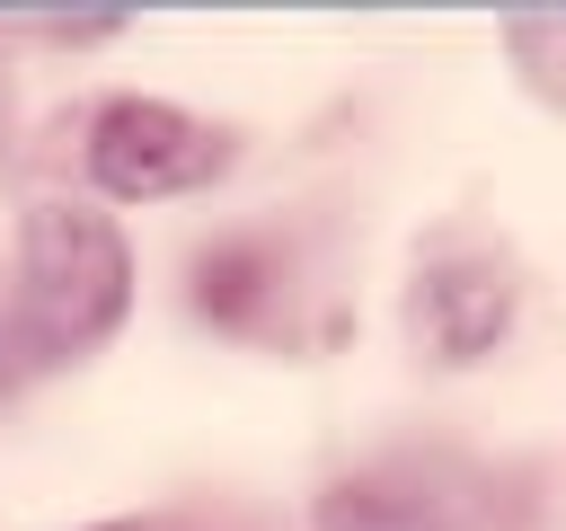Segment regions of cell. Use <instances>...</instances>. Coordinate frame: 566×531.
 Masks as SVG:
<instances>
[{"mask_svg":"<svg viewBox=\"0 0 566 531\" xmlns=\"http://www.w3.org/2000/svg\"><path fill=\"white\" fill-rule=\"evenodd\" d=\"M124 18H44L35 35H53V44H97V35H115Z\"/></svg>","mask_w":566,"mask_h":531,"instance_id":"52a82bcc","label":"cell"},{"mask_svg":"<svg viewBox=\"0 0 566 531\" xmlns=\"http://www.w3.org/2000/svg\"><path fill=\"white\" fill-rule=\"evenodd\" d=\"M318 531H451V496L424 469H354L318 496Z\"/></svg>","mask_w":566,"mask_h":531,"instance_id":"277c9868","label":"cell"},{"mask_svg":"<svg viewBox=\"0 0 566 531\" xmlns=\"http://www.w3.org/2000/svg\"><path fill=\"white\" fill-rule=\"evenodd\" d=\"M513 266L504 257H442V266H424L416 274V301H407V327H416V345L433 354V363H486L495 345H504V327H513Z\"/></svg>","mask_w":566,"mask_h":531,"instance_id":"3957f363","label":"cell"},{"mask_svg":"<svg viewBox=\"0 0 566 531\" xmlns=\"http://www.w3.org/2000/svg\"><path fill=\"white\" fill-rule=\"evenodd\" d=\"M239 142L168 97H106L88 115V177L115 204H168V195H203L212 177H230Z\"/></svg>","mask_w":566,"mask_h":531,"instance_id":"7a4b0ae2","label":"cell"},{"mask_svg":"<svg viewBox=\"0 0 566 531\" xmlns=\"http://www.w3.org/2000/svg\"><path fill=\"white\" fill-rule=\"evenodd\" d=\"M133 319V248L88 204H35L18 221V327L35 363H88Z\"/></svg>","mask_w":566,"mask_h":531,"instance_id":"6da1fadb","label":"cell"},{"mask_svg":"<svg viewBox=\"0 0 566 531\" xmlns=\"http://www.w3.org/2000/svg\"><path fill=\"white\" fill-rule=\"evenodd\" d=\"M504 53L522 71V88L539 106L566 115V9H531V18H504Z\"/></svg>","mask_w":566,"mask_h":531,"instance_id":"8992f818","label":"cell"},{"mask_svg":"<svg viewBox=\"0 0 566 531\" xmlns=\"http://www.w3.org/2000/svg\"><path fill=\"white\" fill-rule=\"evenodd\" d=\"M274 292H283V257H274L265 239H212V248H195V283H186L195 319H212V327H256V319L274 310Z\"/></svg>","mask_w":566,"mask_h":531,"instance_id":"5b68a950","label":"cell"}]
</instances>
